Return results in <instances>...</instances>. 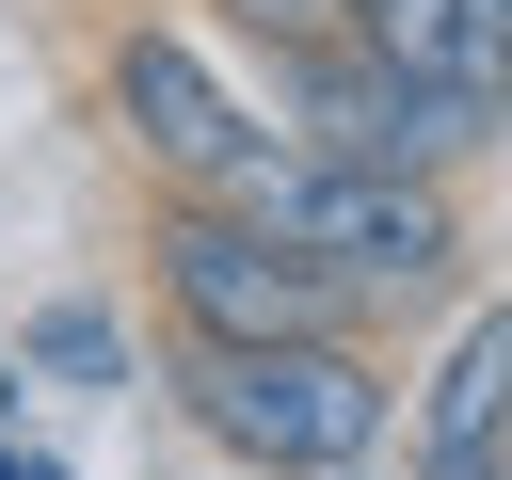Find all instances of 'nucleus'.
I'll list each match as a JSON object with an SVG mask.
<instances>
[{
    "mask_svg": "<svg viewBox=\"0 0 512 480\" xmlns=\"http://www.w3.org/2000/svg\"><path fill=\"white\" fill-rule=\"evenodd\" d=\"M160 384H176V416L224 448V464H256V480H352L384 432H400V368L368 352V336H272V352H160Z\"/></svg>",
    "mask_w": 512,
    "mask_h": 480,
    "instance_id": "1",
    "label": "nucleus"
},
{
    "mask_svg": "<svg viewBox=\"0 0 512 480\" xmlns=\"http://www.w3.org/2000/svg\"><path fill=\"white\" fill-rule=\"evenodd\" d=\"M224 208H240V224H272L288 256H320L368 320H384V304L464 288V256H480L448 176H368V160H304V144H256V160L224 176Z\"/></svg>",
    "mask_w": 512,
    "mask_h": 480,
    "instance_id": "2",
    "label": "nucleus"
},
{
    "mask_svg": "<svg viewBox=\"0 0 512 480\" xmlns=\"http://www.w3.org/2000/svg\"><path fill=\"white\" fill-rule=\"evenodd\" d=\"M144 288H160V336L192 352H272V336H368V304L288 256L272 224H240L224 192H144Z\"/></svg>",
    "mask_w": 512,
    "mask_h": 480,
    "instance_id": "3",
    "label": "nucleus"
},
{
    "mask_svg": "<svg viewBox=\"0 0 512 480\" xmlns=\"http://www.w3.org/2000/svg\"><path fill=\"white\" fill-rule=\"evenodd\" d=\"M272 144H304V160H368V176H480L496 160V128H512V96H448V80H400V64H368L352 32L336 48H272Z\"/></svg>",
    "mask_w": 512,
    "mask_h": 480,
    "instance_id": "4",
    "label": "nucleus"
},
{
    "mask_svg": "<svg viewBox=\"0 0 512 480\" xmlns=\"http://www.w3.org/2000/svg\"><path fill=\"white\" fill-rule=\"evenodd\" d=\"M96 112H112V144H128L160 192H224V176L272 144V128H256V112H240V96L176 48V32H144V16L96 48Z\"/></svg>",
    "mask_w": 512,
    "mask_h": 480,
    "instance_id": "5",
    "label": "nucleus"
},
{
    "mask_svg": "<svg viewBox=\"0 0 512 480\" xmlns=\"http://www.w3.org/2000/svg\"><path fill=\"white\" fill-rule=\"evenodd\" d=\"M352 48L448 96H512V0H352Z\"/></svg>",
    "mask_w": 512,
    "mask_h": 480,
    "instance_id": "6",
    "label": "nucleus"
},
{
    "mask_svg": "<svg viewBox=\"0 0 512 480\" xmlns=\"http://www.w3.org/2000/svg\"><path fill=\"white\" fill-rule=\"evenodd\" d=\"M416 480H496V304H464V336L416 384Z\"/></svg>",
    "mask_w": 512,
    "mask_h": 480,
    "instance_id": "7",
    "label": "nucleus"
},
{
    "mask_svg": "<svg viewBox=\"0 0 512 480\" xmlns=\"http://www.w3.org/2000/svg\"><path fill=\"white\" fill-rule=\"evenodd\" d=\"M208 16H224L256 64H272V48H336V32H352V0H208Z\"/></svg>",
    "mask_w": 512,
    "mask_h": 480,
    "instance_id": "8",
    "label": "nucleus"
},
{
    "mask_svg": "<svg viewBox=\"0 0 512 480\" xmlns=\"http://www.w3.org/2000/svg\"><path fill=\"white\" fill-rule=\"evenodd\" d=\"M32 368H80V384H112V368H128V336H112L96 304H48V320H32Z\"/></svg>",
    "mask_w": 512,
    "mask_h": 480,
    "instance_id": "9",
    "label": "nucleus"
},
{
    "mask_svg": "<svg viewBox=\"0 0 512 480\" xmlns=\"http://www.w3.org/2000/svg\"><path fill=\"white\" fill-rule=\"evenodd\" d=\"M0 480H48V464H0Z\"/></svg>",
    "mask_w": 512,
    "mask_h": 480,
    "instance_id": "10",
    "label": "nucleus"
}]
</instances>
